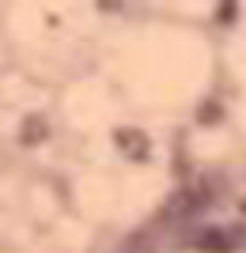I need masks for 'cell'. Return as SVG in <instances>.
Returning <instances> with one entry per match:
<instances>
[{"instance_id":"cell-1","label":"cell","mask_w":246,"mask_h":253,"mask_svg":"<svg viewBox=\"0 0 246 253\" xmlns=\"http://www.w3.org/2000/svg\"><path fill=\"white\" fill-rule=\"evenodd\" d=\"M231 234H224V231H208V234H201V250H208V253H227L231 250V242H227Z\"/></svg>"},{"instance_id":"cell-2","label":"cell","mask_w":246,"mask_h":253,"mask_svg":"<svg viewBox=\"0 0 246 253\" xmlns=\"http://www.w3.org/2000/svg\"><path fill=\"white\" fill-rule=\"evenodd\" d=\"M243 211H246V204H243Z\"/></svg>"}]
</instances>
